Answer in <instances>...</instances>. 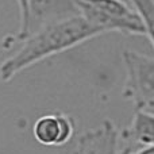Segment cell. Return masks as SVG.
I'll list each match as a JSON object with an SVG mask.
<instances>
[{"mask_svg":"<svg viewBox=\"0 0 154 154\" xmlns=\"http://www.w3.org/2000/svg\"><path fill=\"white\" fill-rule=\"evenodd\" d=\"M101 34L81 15L45 24L20 41L18 50L0 64V82H10L27 68Z\"/></svg>","mask_w":154,"mask_h":154,"instance_id":"6da1fadb","label":"cell"},{"mask_svg":"<svg viewBox=\"0 0 154 154\" xmlns=\"http://www.w3.org/2000/svg\"><path fill=\"white\" fill-rule=\"evenodd\" d=\"M77 7L82 18L103 32L118 31L139 35L147 38L153 46V35L147 31L138 14L125 0H77Z\"/></svg>","mask_w":154,"mask_h":154,"instance_id":"7a4b0ae2","label":"cell"},{"mask_svg":"<svg viewBox=\"0 0 154 154\" xmlns=\"http://www.w3.org/2000/svg\"><path fill=\"white\" fill-rule=\"evenodd\" d=\"M126 82L123 97L133 101L135 109L154 112V58L134 50L123 51Z\"/></svg>","mask_w":154,"mask_h":154,"instance_id":"3957f363","label":"cell"},{"mask_svg":"<svg viewBox=\"0 0 154 154\" xmlns=\"http://www.w3.org/2000/svg\"><path fill=\"white\" fill-rule=\"evenodd\" d=\"M75 120L65 112H49L39 116L32 125V137L46 147H64L75 135Z\"/></svg>","mask_w":154,"mask_h":154,"instance_id":"277c9868","label":"cell"},{"mask_svg":"<svg viewBox=\"0 0 154 154\" xmlns=\"http://www.w3.org/2000/svg\"><path fill=\"white\" fill-rule=\"evenodd\" d=\"M70 154H120L119 128L111 119L77 137Z\"/></svg>","mask_w":154,"mask_h":154,"instance_id":"5b68a950","label":"cell"},{"mask_svg":"<svg viewBox=\"0 0 154 154\" xmlns=\"http://www.w3.org/2000/svg\"><path fill=\"white\" fill-rule=\"evenodd\" d=\"M75 15H80L77 0H29L27 35L48 23Z\"/></svg>","mask_w":154,"mask_h":154,"instance_id":"8992f818","label":"cell"},{"mask_svg":"<svg viewBox=\"0 0 154 154\" xmlns=\"http://www.w3.org/2000/svg\"><path fill=\"white\" fill-rule=\"evenodd\" d=\"M154 145V112L135 109L130 126L119 128L120 154Z\"/></svg>","mask_w":154,"mask_h":154,"instance_id":"52a82bcc","label":"cell"},{"mask_svg":"<svg viewBox=\"0 0 154 154\" xmlns=\"http://www.w3.org/2000/svg\"><path fill=\"white\" fill-rule=\"evenodd\" d=\"M19 7V30L14 37H5L2 42L4 50H10L12 46H16L27 35V15H29V0H16Z\"/></svg>","mask_w":154,"mask_h":154,"instance_id":"ba28073f","label":"cell"},{"mask_svg":"<svg viewBox=\"0 0 154 154\" xmlns=\"http://www.w3.org/2000/svg\"><path fill=\"white\" fill-rule=\"evenodd\" d=\"M134 11L139 15L145 23L147 31L153 35V20H154V0H128Z\"/></svg>","mask_w":154,"mask_h":154,"instance_id":"9c48e42d","label":"cell"},{"mask_svg":"<svg viewBox=\"0 0 154 154\" xmlns=\"http://www.w3.org/2000/svg\"><path fill=\"white\" fill-rule=\"evenodd\" d=\"M128 154H154V145L141 147V149H137V150H134V152H131Z\"/></svg>","mask_w":154,"mask_h":154,"instance_id":"30bf717a","label":"cell"}]
</instances>
